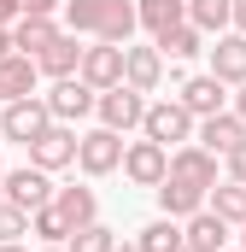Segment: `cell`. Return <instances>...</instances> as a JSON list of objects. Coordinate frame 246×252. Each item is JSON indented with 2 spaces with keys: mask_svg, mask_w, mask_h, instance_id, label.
Returning <instances> with one entry per match:
<instances>
[{
  "mask_svg": "<svg viewBox=\"0 0 246 252\" xmlns=\"http://www.w3.org/2000/svg\"><path fill=\"white\" fill-rule=\"evenodd\" d=\"M141 135L158 141V147H182V141H193V112H187L182 100H147Z\"/></svg>",
  "mask_w": 246,
  "mask_h": 252,
  "instance_id": "obj_1",
  "label": "cell"
},
{
  "mask_svg": "<svg viewBox=\"0 0 246 252\" xmlns=\"http://www.w3.org/2000/svg\"><path fill=\"white\" fill-rule=\"evenodd\" d=\"M123 176L135 182V188H158L164 182V170H170V147H158V141H123Z\"/></svg>",
  "mask_w": 246,
  "mask_h": 252,
  "instance_id": "obj_2",
  "label": "cell"
},
{
  "mask_svg": "<svg viewBox=\"0 0 246 252\" xmlns=\"http://www.w3.org/2000/svg\"><path fill=\"white\" fill-rule=\"evenodd\" d=\"M0 188H6V205H12V211H24V217H30V211H41V205H53V176H47V170H35V164L6 170V182H0Z\"/></svg>",
  "mask_w": 246,
  "mask_h": 252,
  "instance_id": "obj_3",
  "label": "cell"
},
{
  "mask_svg": "<svg viewBox=\"0 0 246 252\" xmlns=\"http://www.w3.org/2000/svg\"><path fill=\"white\" fill-rule=\"evenodd\" d=\"M76 164H82V176H112L123 164V135L118 129H88V135H76Z\"/></svg>",
  "mask_w": 246,
  "mask_h": 252,
  "instance_id": "obj_4",
  "label": "cell"
},
{
  "mask_svg": "<svg viewBox=\"0 0 246 252\" xmlns=\"http://www.w3.org/2000/svg\"><path fill=\"white\" fill-rule=\"evenodd\" d=\"M41 100H47L53 124H82V118L94 112V100H100V94H94L82 76H53V88H47Z\"/></svg>",
  "mask_w": 246,
  "mask_h": 252,
  "instance_id": "obj_5",
  "label": "cell"
},
{
  "mask_svg": "<svg viewBox=\"0 0 246 252\" xmlns=\"http://www.w3.org/2000/svg\"><path fill=\"white\" fill-rule=\"evenodd\" d=\"M47 124H53V112H47L41 94H30V100H6V112H0V135L18 141V147H30Z\"/></svg>",
  "mask_w": 246,
  "mask_h": 252,
  "instance_id": "obj_6",
  "label": "cell"
},
{
  "mask_svg": "<svg viewBox=\"0 0 246 252\" xmlns=\"http://www.w3.org/2000/svg\"><path fill=\"white\" fill-rule=\"evenodd\" d=\"M94 112H100V129H118V135H129V129H141L147 94H135L129 82H118V88H106V94L94 100Z\"/></svg>",
  "mask_w": 246,
  "mask_h": 252,
  "instance_id": "obj_7",
  "label": "cell"
},
{
  "mask_svg": "<svg viewBox=\"0 0 246 252\" xmlns=\"http://www.w3.org/2000/svg\"><path fill=\"white\" fill-rule=\"evenodd\" d=\"M30 164L47 170V176L64 170V164H76V129H70V124H47L35 141H30Z\"/></svg>",
  "mask_w": 246,
  "mask_h": 252,
  "instance_id": "obj_8",
  "label": "cell"
},
{
  "mask_svg": "<svg viewBox=\"0 0 246 252\" xmlns=\"http://www.w3.org/2000/svg\"><path fill=\"white\" fill-rule=\"evenodd\" d=\"M164 176H176L187 188H217V153H205L199 141H182V147H170V170Z\"/></svg>",
  "mask_w": 246,
  "mask_h": 252,
  "instance_id": "obj_9",
  "label": "cell"
},
{
  "mask_svg": "<svg viewBox=\"0 0 246 252\" xmlns=\"http://www.w3.org/2000/svg\"><path fill=\"white\" fill-rule=\"evenodd\" d=\"M76 76H82L94 94L118 88V82H123V47H112V41H94V47H82V64H76Z\"/></svg>",
  "mask_w": 246,
  "mask_h": 252,
  "instance_id": "obj_10",
  "label": "cell"
},
{
  "mask_svg": "<svg viewBox=\"0 0 246 252\" xmlns=\"http://www.w3.org/2000/svg\"><path fill=\"white\" fill-rule=\"evenodd\" d=\"M205 53H211V76H217L223 88H241L246 82V35L241 30H223L217 47H205Z\"/></svg>",
  "mask_w": 246,
  "mask_h": 252,
  "instance_id": "obj_11",
  "label": "cell"
},
{
  "mask_svg": "<svg viewBox=\"0 0 246 252\" xmlns=\"http://www.w3.org/2000/svg\"><path fill=\"white\" fill-rule=\"evenodd\" d=\"M176 100L193 112V124L211 118V112H229V88H223L211 70H205V76H182V94H176Z\"/></svg>",
  "mask_w": 246,
  "mask_h": 252,
  "instance_id": "obj_12",
  "label": "cell"
},
{
  "mask_svg": "<svg viewBox=\"0 0 246 252\" xmlns=\"http://www.w3.org/2000/svg\"><path fill=\"white\" fill-rule=\"evenodd\" d=\"M123 82L135 94H158L164 82V53L158 47H123Z\"/></svg>",
  "mask_w": 246,
  "mask_h": 252,
  "instance_id": "obj_13",
  "label": "cell"
},
{
  "mask_svg": "<svg viewBox=\"0 0 246 252\" xmlns=\"http://www.w3.org/2000/svg\"><path fill=\"white\" fill-rule=\"evenodd\" d=\"M182 247H193V252H223L229 247V223L217 217V211H193V217H182Z\"/></svg>",
  "mask_w": 246,
  "mask_h": 252,
  "instance_id": "obj_14",
  "label": "cell"
},
{
  "mask_svg": "<svg viewBox=\"0 0 246 252\" xmlns=\"http://www.w3.org/2000/svg\"><path fill=\"white\" fill-rule=\"evenodd\" d=\"M193 141H199L205 153H217V158H223L235 141H246V124L235 118V112H211V118H199V124H193Z\"/></svg>",
  "mask_w": 246,
  "mask_h": 252,
  "instance_id": "obj_15",
  "label": "cell"
},
{
  "mask_svg": "<svg viewBox=\"0 0 246 252\" xmlns=\"http://www.w3.org/2000/svg\"><path fill=\"white\" fill-rule=\"evenodd\" d=\"M41 88V70L30 53H12V59H0V100H30Z\"/></svg>",
  "mask_w": 246,
  "mask_h": 252,
  "instance_id": "obj_16",
  "label": "cell"
},
{
  "mask_svg": "<svg viewBox=\"0 0 246 252\" xmlns=\"http://www.w3.org/2000/svg\"><path fill=\"white\" fill-rule=\"evenodd\" d=\"M53 211H59L70 229H88V223H100V199H94V188H53Z\"/></svg>",
  "mask_w": 246,
  "mask_h": 252,
  "instance_id": "obj_17",
  "label": "cell"
},
{
  "mask_svg": "<svg viewBox=\"0 0 246 252\" xmlns=\"http://www.w3.org/2000/svg\"><path fill=\"white\" fill-rule=\"evenodd\" d=\"M76 64H82V47H76L70 30H59V35L35 53V70H41V76H76Z\"/></svg>",
  "mask_w": 246,
  "mask_h": 252,
  "instance_id": "obj_18",
  "label": "cell"
},
{
  "mask_svg": "<svg viewBox=\"0 0 246 252\" xmlns=\"http://www.w3.org/2000/svg\"><path fill=\"white\" fill-rule=\"evenodd\" d=\"M135 30H141V24H135V0H106V12H100V30H94V35H100V41H112V47H129V41H135Z\"/></svg>",
  "mask_w": 246,
  "mask_h": 252,
  "instance_id": "obj_19",
  "label": "cell"
},
{
  "mask_svg": "<svg viewBox=\"0 0 246 252\" xmlns=\"http://www.w3.org/2000/svg\"><path fill=\"white\" fill-rule=\"evenodd\" d=\"M153 193H158V211H164V217H176V223L193 217V211L205 205V188H187V182H176V176H164Z\"/></svg>",
  "mask_w": 246,
  "mask_h": 252,
  "instance_id": "obj_20",
  "label": "cell"
},
{
  "mask_svg": "<svg viewBox=\"0 0 246 252\" xmlns=\"http://www.w3.org/2000/svg\"><path fill=\"white\" fill-rule=\"evenodd\" d=\"M205 211H217L229 229H241L246 223V182H217V188H205Z\"/></svg>",
  "mask_w": 246,
  "mask_h": 252,
  "instance_id": "obj_21",
  "label": "cell"
},
{
  "mask_svg": "<svg viewBox=\"0 0 246 252\" xmlns=\"http://www.w3.org/2000/svg\"><path fill=\"white\" fill-rule=\"evenodd\" d=\"M182 18H187L182 0H135V24H141L147 35H164V30L182 24Z\"/></svg>",
  "mask_w": 246,
  "mask_h": 252,
  "instance_id": "obj_22",
  "label": "cell"
},
{
  "mask_svg": "<svg viewBox=\"0 0 246 252\" xmlns=\"http://www.w3.org/2000/svg\"><path fill=\"white\" fill-rule=\"evenodd\" d=\"M153 47H158L164 59H193V53H205V35L182 18V24H170L164 35H153Z\"/></svg>",
  "mask_w": 246,
  "mask_h": 252,
  "instance_id": "obj_23",
  "label": "cell"
},
{
  "mask_svg": "<svg viewBox=\"0 0 246 252\" xmlns=\"http://www.w3.org/2000/svg\"><path fill=\"white\" fill-rule=\"evenodd\" d=\"M53 35H59V24H53V18H18V24H12V47H18V53H30V59H35Z\"/></svg>",
  "mask_w": 246,
  "mask_h": 252,
  "instance_id": "obj_24",
  "label": "cell"
},
{
  "mask_svg": "<svg viewBox=\"0 0 246 252\" xmlns=\"http://www.w3.org/2000/svg\"><path fill=\"white\" fill-rule=\"evenodd\" d=\"M135 252H182V223L176 217H158L135 235Z\"/></svg>",
  "mask_w": 246,
  "mask_h": 252,
  "instance_id": "obj_25",
  "label": "cell"
},
{
  "mask_svg": "<svg viewBox=\"0 0 246 252\" xmlns=\"http://www.w3.org/2000/svg\"><path fill=\"white\" fill-rule=\"evenodd\" d=\"M187 6V24L199 35H223L229 30V0H182Z\"/></svg>",
  "mask_w": 246,
  "mask_h": 252,
  "instance_id": "obj_26",
  "label": "cell"
},
{
  "mask_svg": "<svg viewBox=\"0 0 246 252\" xmlns=\"http://www.w3.org/2000/svg\"><path fill=\"white\" fill-rule=\"evenodd\" d=\"M30 235H35L41 247H64V241H70V223H64L53 205H41V211H30Z\"/></svg>",
  "mask_w": 246,
  "mask_h": 252,
  "instance_id": "obj_27",
  "label": "cell"
},
{
  "mask_svg": "<svg viewBox=\"0 0 246 252\" xmlns=\"http://www.w3.org/2000/svg\"><path fill=\"white\" fill-rule=\"evenodd\" d=\"M100 12H106V0H64V30L70 35H94Z\"/></svg>",
  "mask_w": 246,
  "mask_h": 252,
  "instance_id": "obj_28",
  "label": "cell"
},
{
  "mask_svg": "<svg viewBox=\"0 0 246 252\" xmlns=\"http://www.w3.org/2000/svg\"><path fill=\"white\" fill-rule=\"evenodd\" d=\"M118 247V235L106 229V223H88V229H70V241H64V252H112Z\"/></svg>",
  "mask_w": 246,
  "mask_h": 252,
  "instance_id": "obj_29",
  "label": "cell"
},
{
  "mask_svg": "<svg viewBox=\"0 0 246 252\" xmlns=\"http://www.w3.org/2000/svg\"><path fill=\"white\" fill-rule=\"evenodd\" d=\"M24 235H30V217L12 211V205H0V247H6V241H24Z\"/></svg>",
  "mask_w": 246,
  "mask_h": 252,
  "instance_id": "obj_30",
  "label": "cell"
},
{
  "mask_svg": "<svg viewBox=\"0 0 246 252\" xmlns=\"http://www.w3.org/2000/svg\"><path fill=\"white\" fill-rule=\"evenodd\" d=\"M223 158H229V182H246V141H235Z\"/></svg>",
  "mask_w": 246,
  "mask_h": 252,
  "instance_id": "obj_31",
  "label": "cell"
},
{
  "mask_svg": "<svg viewBox=\"0 0 246 252\" xmlns=\"http://www.w3.org/2000/svg\"><path fill=\"white\" fill-rule=\"evenodd\" d=\"M18 6H24V18H53L64 0H18Z\"/></svg>",
  "mask_w": 246,
  "mask_h": 252,
  "instance_id": "obj_32",
  "label": "cell"
},
{
  "mask_svg": "<svg viewBox=\"0 0 246 252\" xmlns=\"http://www.w3.org/2000/svg\"><path fill=\"white\" fill-rule=\"evenodd\" d=\"M229 30H241V35H246V0H229Z\"/></svg>",
  "mask_w": 246,
  "mask_h": 252,
  "instance_id": "obj_33",
  "label": "cell"
},
{
  "mask_svg": "<svg viewBox=\"0 0 246 252\" xmlns=\"http://www.w3.org/2000/svg\"><path fill=\"white\" fill-rule=\"evenodd\" d=\"M18 18H24V6L18 0H0V24H18Z\"/></svg>",
  "mask_w": 246,
  "mask_h": 252,
  "instance_id": "obj_34",
  "label": "cell"
},
{
  "mask_svg": "<svg viewBox=\"0 0 246 252\" xmlns=\"http://www.w3.org/2000/svg\"><path fill=\"white\" fill-rule=\"evenodd\" d=\"M18 47H12V24H0V59H12Z\"/></svg>",
  "mask_w": 246,
  "mask_h": 252,
  "instance_id": "obj_35",
  "label": "cell"
},
{
  "mask_svg": "<svg viewBox=\"0 0 246 252\" xmlns=\"http://www.w3.org/2000/svg\"><path fill=\"white\" fill-rule=\"evenodd\" d=\"M235 118L246 124V82H241V94H235Z\"/></svg>",
  "mask_w": 246,
  "mask_h": 252,
  "instance_id": "obj_36",
  "label": "cell"
},
{
  "mask_svg": "<svg viewBox=\"0 0 246 252\" xmlns=\"http://www.w3.org/2000/svg\"><path fill=\"white\" fill-rule=\"evenodd\" d=\"M0 252H30V247H18V241H6V247H0Z\"/></svg>",
  "mask_w": 246,
  "mask_h": 252,
  "instance_id": "obj_37",
  "label": "cell"
},
{
  "mask_svg": "<svg viewBox=\"0 0 246 252\" xmlns=\"http://www.w3.org/2000/svg\"><path fill=\"white\" fill-rule=\"evenodd\" d=\"M112 252H135V241H129V247H112Z\"/></svg>",
  "mask_w": 246,
  "mask_h": 252,
  "instance_id": "obj_38",
  "label": "cell"
},
{
  "mask_svg": "<svg viewBox=\"0 0 246 252\" xmlns=\"http://www.w3.org/2000/svg\"><path fill=\"white\" fill-rule=\"evenodd\" d=\"M241 252H246V223H241Z\"/></svg>",
  "mask_w": 246,
  "mask_h": 252,
  "instance_id": "obj_39",
  "label": "cell"
},
{
  "mask_svg": "<svg viewBox=\"0 0 246 252\" xmlns=\"http://www.w3.org/2000/svg\"><path fill=\"white\" fill-rule=\"evenodd\" d=\"M0 182H6V176H0ZM0 205H6V188H0Z\"/></svg>",
  "mask_w": 246,
  "mask_h": 252,
  "instance_id": "obj_40",
  "label": "cell"
},
{
  "mask_svg": "<svg viewBox=\"0 0 246 252\" xmlns=\"http://www.w3.org/2000/svg\"><path fill=\"white\" fill-rule=\"evenodd\" d=\"M47 252H64V247H47Z\"/></svg>",
  "mask_w": 246,
  "mask_h": 252,
  "instance_id": "obj_41",
  "label": "cell"
},
{
  "mask_svg": "<svg viewBox=\"0 0 246 252\" xmlns=\"http://www.w3.org/2000/svg\"><path fill=\"white\" fill-rule=\"evenodd\" d=\"M0 147H6V135H0Z\"/></svg>",
  "mask_w": 246,
  "mask_h": 252,
  "instance_id": "obj_42",
  "label": "cell"
},
{
  "mask_svg": "<svg viewBox=\"0 0 246 252\" xmlns=\"http://www.w3.org/2000/svg\"><path fill=\"white\" fill-rule=\"evenodd\" d=\"M223 252H229V247H223ZM235 252H241V247H235Z\"/></svg>",
  "mask_w": 246,
  "mask_h": 252,
  "instance_id": "obj_43",
  "label": "cell"
},
{
  "mask_svg": "<svg viewBox=\"0 0 246 252\" xmlns=\"http://www.w3.org/2000/svg\"><path fill=\"white\" fill-rule=\"evenodd\" d=\"M182 252H193V247H182Z\"/></svg>",
  "mask_w": 246,
  "mask_h": 252,
  "instance_id": "obj_44",
  "label": "cell"
}]
</instances>
